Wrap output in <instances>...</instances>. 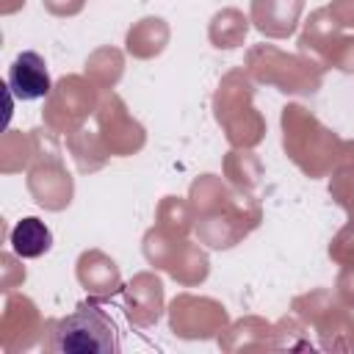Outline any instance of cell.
<instances>
[{
    "instance_id": "6da1fadb",
    "label": "cell",
    "mask_w": 354,
    "mask_h": 354,
    "mask_svg": "<svg viewBox=\"0 0 354 354\" xmlns=\"http://www.w3.org/2000/svg\"><path fill=\"white\" fill-rule=\"evenodd\" d=\"M53 348L83 351V354H113L119 351V332L111 315L97 301H86L55 324Z\"/></svg>"
},
{
    "instance_id": "7a4b0ae2",
    "label": "cell",
    "mask_w": 354,
    "mask_h": 354,
    "mask_svg": "<svg viewBox=\"0 0 354 354\" xmlns=\"http://www.w3.org/2000/svg\"><path fill=\"white\" fill-rule=\"evenodd\" d=\"M8 88L22 102L47 97L53 88V80H50V69H47L44 58L33 50L19 53L8 66Z\"/></svg>"
},
{
    "instance_id": "3957f363",
    "label": "cell",
    "mask_w": 354,
    "mask_h": 354,
    "mask_svg": "<svg viewBox=\"0 0 354 354\" xmlns=\"http://www.w3.org/2000/svg\"><path fill=\"white\" fill-rule=\"evenodd\" d=\"M8 241H11V249H14L17 257L30 260V257H39V254L50 252V246H53V232H50V227H47L41 218L28 216V218H22V221L14 224Z\"/></svg>"
}]
</instances>
